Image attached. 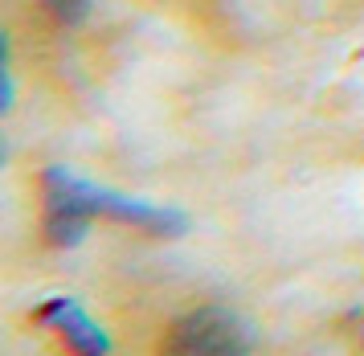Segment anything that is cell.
<instances>
[{"instance_id": "obj_1", "label": "cell", "mask_w": 364, "mask_h": 356, "mask_svg": "<svg viewBox=\"0 0 364 356\" xmlns=\"http://www.w3.org/2000/svg\"><path fill=\"white\" fill-rule=\"evenodd\" d=\"M95 217H111V221L135 226L144 234H160V238H176L188 229V217L172 205H151L139 197L90 184L70 168H50L46 172V238H50V246H78Z\"/></svg>"}, {"instance_id": "obj_3", "label": "cell", "mask_w": 364, "mask_h": 356, "mask_svg": "<svg viewBox=\"0 0 364 356\" xmlns=\"http://www.w3.org/2000/svg\"><path fill=\"white\" fill-rule=\"evenodd\" d=\"M37 324L50 328L58 340L66 344L74 356H111V336L102 324L74 299H46L37 308Z\"/></svg>"}, {"instance_id": "obj_2", "label": "cell", "mask_w": 364, "mask_h": 356, "mask_svg": "<svg viewBox=\"0 0 364 356\" xmlns=\"http://www.w3.org/2000/svg\"><path fill=\"white\" fill-rule=\"evenodd\" d=\"M254 332L230 308H197L181 315L164 340V356H250Z\"/></svg>"}, {"instance_id": "obj_4", "label": "cell", "mask_w": 364, "mask_h": 356, "mask_svg": "<svg viewBox=\"0 0 364 356\" xmlns=\"http://www.w3.org/2000/svg\"><path fill=\"white\" fill-rule=\"evenodd\" d=\"M90 4H95V0H46V9H50L58 21H66V25L82 21V16L90 13Z\"/></svg>"}]
</instances>
